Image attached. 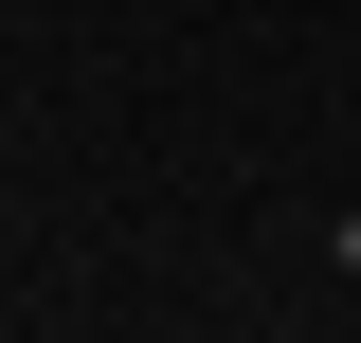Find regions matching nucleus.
I'll list each match as a JSON object with an SVG mask.
<instances>
[{
  "mask_svg": "<svg viewBox=\"0 0 361 343\" xmlns=\"http://www.w3.org/2000/svg\"><path fill=\"white\" fill-rule=\"evenodd\" d=\"M343 271H361V217H343Z\"/></svg>",
  "mask_w": 361,
  "mask_h": 343,
  "instance_id": "obj_1",
  "label": "nucleus"
}]
</instances>
